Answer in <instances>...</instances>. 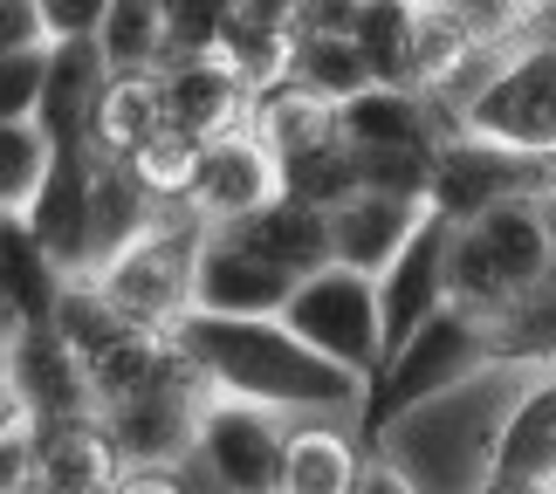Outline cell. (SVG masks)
I'll return each instance as SVG.
<instances>
[{"label":"cell","instance_id":"cell-32","mask_svg":"<svg viewBox=\"0 0 556 494\" xmlns=\"http://www.w3.org/2000/svg\"><path fill=\"white\" fill-rule=\"evenodd\" d=\"M111 0H41V21H49V41H83L103 28Z\"/></svg>","mask_w":556,"mask_h":494},{"label":"cell","instance_id":"cell-21","mask_svg":"<svg viewBox=\"0 0 556 494\" xmlns=\"http://www.w3.org/2000/svg\"><path fill=\"white\" fill-rule=\"evenodd\" d=\"M165 124H173L165 117V76L159 69H111V83L97 97V117H90V144L103 159H131Z\"/></svg>","mask_w":556,"mask_h":494},{"label":"cell","instance_id":"cell-33","mask_svg":"<svg viewBox=\"0 0 556 494\" xmlns=\"http://www.w3.org/2000/svg\"><path fill=\"white\" fill-rule=\"evenodd\" d=\"M41 41H49L41 0H0V55L8 49H41Z\"/></svg>","mask_w":556,"mask_h":494},{"label":"cell","instance_id":"cell-11","mask_svg":"<svg viewBox=\"0 0 556 494\" xmlns=\"http://www.w3.org/2000/svg\"><path fill=\"white\" fill-rule=\"evenodd\" d=\"M8 392L28 405V419H70V413H97L90 371L83 351L55 324H21L8 337Z\"/></svg>","mask_w":556,"mask_h":494},{"label":"cell","instance_id":"cell-30","mask_svg":"<svg viewBox=\"0 0 556 494\" xmlns=\"http://www.w3.org/2000/svg\"><path fill=\"white\" fill-rule=\"evenodd\" d=\"M41 83H49V41L41 49H8L0 55V117H35Z\"/></svg>","mask_w":556,"mask_h":494},{"label":"cell","instance_id":"cell-17","mask_svg":"<svg viewBox=\"0 0 556 494\" xmlns=\"http://www.w3.org/2000/svg\"><path fill=\"white\" fill-rule=\"evenodd\" d=\"M495 494H516V487H556V371L522 392L508 405L502 433H495V460L481 474Z\"/></svg>","mask_w":556,"mask_h":494},{"label":"cell","instance_id":"cell-6","mask_svg":"<svg viewBox=\"0 0 556 494\" xmlns=\"http://www.w3.org/2000/svg\"><path fill=\"white\" fill-rule=\"evenodd\" d=\"M543 192H556V152H522V144H502L481 131H454L433 159L426 206L446 213V220H475L488 206L543 200Z\"/></svg>","mask_w":556,"mask_h":494},{"label":"cell","instance_id":"cell-13","mask_svg":"<svg viewBox=\"0 0 556 494\" xmlns=\"http://www.w3.org/2000/svg\"><path fill=\"white\" fill-rule=\"evenodd\" d=\"M275 192H282V165H275V152L248 124V131H227V138L200 144V172H192V186H186V206L206 213V220H241V213H254L262 200H275Z\"/></svg>","mask_w":556,"mask_h":494},{"label":"cell","instance_id":"cell-25","mask_svg":"<svg viewBox=\"0 0 556 494\" xmlns=\"http://www.w3.org/2000/svg\"><path fill=\"white\" fill-rule=\"evenodd\" d=\"M413 21H419V0H357V49L371 62V83H405L413 90Z\"/></svg>","mask_w":556,"mask_h":494},{"label":"cell","instance_id":"cell-10","mask_svg":"<svg viewBox=\"0 0 556 494\" xmlns=\"http://www.w3.org/2000/svg\"><path fill=\"white\" fill-rule=\"evenodd\" d=\"M303 275H289L282 262H268L262 248H248L233 227L206 220L200 262H192V309H220V316H282L289 289Z\"/></svg>","mask_w":556,"mask_h":494},{"label":"cell","instance_id":"cell-37","mask_svg":"<svg viewBox=\"0 0 556 494\" xmlns=\"http://www.w3.org/2000/svg\"><path fill=\"white\" fill-rule=\"evenodd\" d=\"M165 8H186V0H165Z\"/></svg>","mask_w":556,"mask_h":494},{"label":"cell","instance_id":"cell-34","mask_svg":"<svg viewBox=\"0 0 556 494\" xmlns=\"http://www.w3.org/2000/svg\"><path fill=\"white\" fill-rule=\"evenodd\" d=\"M0 330H8V337L21 330V316H14V295H8V282H0Z\"/></svg>","mask_w":556,"mask_h":494},{"label":"cell","instance_id":"cell-27","mask_svg":"<svg viewBox=\"0 0 556 494\" xmlns=\"http://www.w3.org/2000/svg\"><path fill=\"white\" fill-rule=\"evenodd\" d=\"M357 446L344 433H330V426H303V433H289V454H282V487L289 494H344L357 487Z\"/></svg>","mask_w":556,"mask_h":494},{"label":"cell","instance_id":"cell-20","mask_svg":"<svg viewBox=\"0 0 556 494\" xmlns=\"http://www.w3.org/2000/svg\"><path fill=\"white\" fill-rule=\"evenodd\" d=\"M220 227H233L248 248H262L268 262H282L289 275H309V268L337 262V254H330V213L309 206V200H295V192H275V200H262L254 213L220 220Z\"/></svg>","mask_w":556,"mask_h":494},{"label":"cell","instance_id":"cell-12","mask_svg":"<svg viewBox=\"0 0 556 494\" xmlns=\"http://www.w3.org/2000/svg\"><path fill=\"white\" fill-rule=\"evenodd\" d=\"M165 117L192 138H227L254 124V83L227 55H173L165 62Z\"/></svg>","mask_w":556,"mask_h":494},{"label":"cell","instance_id":"cell-14","mask_svg":"<svg viewBox=\"0 0 556 494\" xmlns=\"http://www.w3.org/2000/svg\"><path fill=\"white\" fill-rule=\"evenodd\" d=\"M90 179H97V144H55L35 200L21 206L28 227L41 233V248L70 275H90Z\"/></svg>","mask_w":556,"mask_h":494},{"label":"cell","instance_id":"cell-8","mask_svg":"<svg viewBox=\"0 0 556 494\" xmlns=\"http://www.w3.org/2000/svg\"><path fill=\"white\" fill-rule=\"evenodd\" d=\"M192 446L206 454V467H213V481H220V487H241V494H268V487H282L289 433L275 426V405L233 398V392H206Z\"/></svg>","mask_w":556,"mask_h":494},{"label":"cell","instance_id":"cell-36","mask_svg":"<svg viewBox=\"0 0 556 494\" xmlns=\"http://www.w3.org/2000/svg\"><path fill=\"white\" fill-rule=\"evenodd\" d=\"M433 8H460V0H433Z\"/></svg>","mask_w":556,"mask_h":494},{"label":"cell","instance_id":"cell-26","mask_svg":"<svg viewBox=\"0 0 556 494\" xmlns=\"http://www.w3.org/2000/svg\"><path fill=\"white\" fill-rule=\"evenodd\" d=\"M289 76L309 83L316 97L344 103V97H357L371 83V62H365V49H357V35H316V28H303L289 41Z\"/></svg>","mask_w":556,"mask_h":494},{"label":"cell","instance_id":"cell-7","mask_svg":"<svg viewBox=\"0 0 556 494\" xmlns=\"http://www.w3.org/2000/svg\"><path fill=\"white\" fill-rule=\"evenodd\" d=\"M460 131L522 144V152H556V35L529 41L522 55H508L502 69L467 97Z\"/></svg>","mask_w":556,"mask_h":494},{"label":"cell","instance_id":"cell-9","mask_svg":"<svg viewBox=\"0 0 556 494\" xmlns=\"http://www.w3.org/2000/svg\"><path fill=\"white\" fill-rule=\"evenodd\" d=\"M446 248H454V220L426 206V220L405 233V248L378 268V324H384V357L413 337L440 303H454L446 282Z\"/></svg>","mask_w":556,"mask_h":494},{"label":"cell","instance_id":"cell-28","mask_svg":"<svg viewBox=\"0 0 556 494\" xmlns=\"http://www.w3.org/2000/svg\"><path fill=\"white\" fill-rule=\"evenodd\" d=\"M49 159H55V144L35 117H0V213H21L35 200Z\"/></svg>","mask_w":556,"mask_h":494},{"label":"cell","instance_id":"cell-4","mask_svg":"<svg viewBox=\"0 0 556 494\" xmlns=\"http://www.w3.org/2000/svg\"><path fill=\"white\" fill-rule=\"evenodd\" d=\"M206 241V213H192L186 200H173V213H159L144 233H131L90 282L144 330H173L192 309V262Z\"/></svg>","mask_w":556,"mask_h":494},{"label":"cell","instance_id":"cell-22","mask_svg":"<svg viewBox=\"0 0 556 494\" xmlns=\"http://www.w3.org/2000/svg\"><path fill=\"white\" fill-rule=\"evenodd\" d=\"M0 282H8V295H14L21 324H55V303H62V289H70V268L41 248L28 213H0Z\"/></svg>","mask_w":556,"mask_h":494},{"label":"cell","instance_id":"cell-23","mask_svg":"<svg viewBox=\"0 0 556 494\" xmlns=\"http://www.w3.org/2000/svg\"><path fill=\"white\" fill-rule=\"evenodd\" d=\"M254 138H262L275 152V165H282L295 152H309V144L337 138V103L316 97L309 83H295V76H275V83L254 90Z\"/></svg>","mask_w":556,"mask_h":494},{"label":"cell","instance_id":"cell-35","mask_svg":"<svg viewBox=\"0 0 556 494\" xmlns=\"http://www.w3.org/2000/svg\"><path fill=\"white\" fill-rule=\"evenodd\" d=\"M0 392H8V330H0Z\"/></svg>","mask_w":556,"mask_h":494},{"label":"cell","instance_id":"cell-29","mask_svg":"<svg viewBox=\"0 0 556 494\" xmlns=\"http://www.w3.org/2000/svg\"><path fill=\"white\" fill-rule=\"evenodd\" d=\"M200 144H206V138H192V131H179V124H165L152 144H138V152H131V172L159 192L165 206H173V200H186L192 172H200Z\"/></svg>","mask_w":556,"mask_h":494},{"label":"cell","instance_id":"cell-31","mask_svg":"<svg viewBox=\"0 0 556 494\" xmlns=\"http://www.w3.org/2000/svg\"><path fill=\"white\" fill-rule=\"evenodd\" d=\"M35 481V419L14 392H0V494Z\"/></svg>","mask_w":556,"mask_h":494},{"label":"cell","instance_id":"cell-19","mask_svg":"<svg viewBox=\"0 0 556 494\" xmlns=\"http://www.w3.org/2000/svg\"><path fill=\"white\" fill-rule=\"evenodd\" d=\"M103 83H111V62H103L97 35L49 41V83H41V111H35L49 144H90V117H97Z\"/></svg>","mask_w":556,"mask_h":494},{"label":"cell","instance_id":"cell-2","mask_svg":"<svg viewBox=\"0 0 556 494\" xmlns=\"http://www.w3.org/2000/svg\"><path fill=\"white\" fill-rule=\"evenodd\" d=\"M502 357H516V337H508L502 316H481V309H467V303H440L371 371L365 398H357V440L384 446L405 419H419L426 405H440L446 392L475 384L488 364H502Z\"/></svg>","mask_w":556,"mask_h":494},{"label":"cell","instance_id":"cell-5","mask_svg":"<svg viewBox=\"0 0 556 494\" xmlns=\"http://www.w3.org/2000/svg\"><path fill=\"white\" fill-rule=\"evenodd\" d=\"M282 324L309 343V351L337 357L344 371H357L371 384V371L384 364V324H378V275L351 268V262H324L289 289Z\"/></svg>","mask_w":556,"mask_h":494},{"label":"cell","instance_id":"cell-16","mask_svg":"<svg viewBox=\"0 0 556 494\" xmlns=\"http://www.w3.org/2000/svg\"><path fill=\"white\" fill-rule=\"evenodd\" d=\"M426 220V200L419 192H392V186H357L330 206V254L351 268L378 275L392 254L405 248V233Z\"/></svg>","mask_w":556,"mask_h":494},{"label":"cell","instance_id":"cell-3","mask_svg":"<svg viewBox=\"0 0 556 494\" xmlns=\"http://www.w3.org/2000/svg\"><path fill=\"white\" fill-rule=\"evenodd\" d=\"M549 262H556V241H549L543 200H508V206L475 213V220H454L446 282H454V303L481 316H508L529 295H543Z\"/></svg>","mask_w":556,"mask_h":494},{"label":"cell","instance_id":"cell-1","mask_svg":"<svg viewBox=\"0 0 556 494\" xmlns=\"http://www.w3.org/2000/svg\"><path fill=\"white\" fill-rule=\"evenodd\" d=\"M173 337L192 357V371L206 378V392H233V398L275 405V413H351L365 398V378L324 351H309L282 316L186 309Z\"/></svg>","mask_w":556,"mask_h":494},{"label":"cell","instance_id":"cell-18","mask_svg":"<svg viewBox=\"0 0 556 494\" xmlns=\"http://www.w3.org/2000/svg\"><path fill=\"white\" fill-rule=\"evenodd\" d=\"M124 474V454L103 413L35 419V487H111Z\"/></svg>","mask_w":556,"mask_h":494},{"label":"cell","instance_id":"cell-15","mask_svg":"<svg viewBox=\"0 0 556 494\" xmlns=\"http://www.w3.org/2000/svg\"><path fill=\"white\" fill-rule=\"evenodd\" d=\"M337 131H344L357 159H433L440 152L426 103L405 83H365L357 97H344L337 103Z\"/></svg>","mask_w":556,"mask_h":494},{"label":"cell","instance_id":"cell-24","mask_svg":"<svg viewBox=\"0 0 556 494\" xmlns=\"http://www.w3.org/2000/svg\"><path fill=\"white\" fill-rule=\"evenodd\" d=\"M97 49L111 69H165L173 62V8L165 0H111Z\"/></svg>","mask_w":556,"mask_h":494}]
</instances>
